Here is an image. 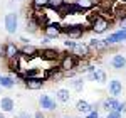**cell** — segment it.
I'll use <instances>...</instances> for the list:
<instances>
[{"label":"cell","mask_w":126,"mask_h":118,"mask_svg":"<svg viewBox=\"0 0 126 118\" xmlns=\"http://www.w3.org/2000/svg\"><path fill=\"white\" fill-rule=\"evenodd\" d=\"M111 25V20L103 14H93L89 15V29L94 34H104Z\"/></svg>","instance_id":"1"},{"label":"cell","mask_w":126,"mask_h":118,"mask_svg":"<svg viewBox=\"0 0 126 118\" xmlns=\"http://www.w3.org/2000/svg\"><path fill=\"white\" fill-rule=\"evenodd\" d=\"M62 34H66L67 39L78 40V39H81V37L86 34V29H84L81 24H64V30H62Z\"/></svg>","instance_id":"2"},{"label":"cell","mask_w":126,"mask_h":118,"mask_svg":"<svg viewBox=\"0 0 126 118\" xmlns=\"http://www.w3.org/2000/svg\"><path fill=\"white\" fill-rule=\"evenodd\" d=\"M79 59L72 54V52H64L61 58H59V68L62 71H69V69H78Z\"/></svg>","instance_id":"3"},{"label":"cell","mask_w":126,"mask_h":118,"mask_svg":"<svg viewBox=\"0 0 126 118\" xmlns=\"http://www.w3.org/2000/svg\"><path fill=\"white\" fill-rule=\"evenodd\" d=\"M62 30H64V24L49 22L46 27H42V34H44V37H49V39H57L62 36Z\"/></svg>","instance_id":"4"},{"label":"cell","mask_w":126,"mask_h":118,"mask_svg":"<svg viewBox=\"0 0 126 118\" xmlns=\"http://www.w3.org/2000/svg\"><path fill=\"white\" fill-rule=\"evenodd\" d=\"M3 25H5V30L9 34H15L17 27H19V15L15 12H9L3 19Z\"/></svg>","instance_id":"5"},{"label":"cell","mask_w":126,"mask_h":118,"mask_svg":"<svg viewBox=\"0 0 126 118\" xmlns=\"http://www.w3.org/2000/svg\"><path fill=\"white\" fill-rule=\"evenodd\" d=\"M71 52H72L78 59H89L91 54H93L91 47H89L87 44H82V42H76V46L71 49Z\"/></svg>","instance_id":"6"},{"label":"cell","mask_w":126,"mask_h":118,"mask_svg":"<svg viewBox=\"0 0 126 118\" xmlns=\"http://www.w3.org/2000/svg\"><path fill=\"white\" fill-rule=\"evenodd\" d=\"M57 14L61 15V17H69V15H79V14H84V12L78 7V3H76V2H71V3L66 2V3H64V7L59 10Z\"/></svg>","instance_id":"7"},{"label":"cell","mask_w":126,"mask_h":118,"mask_svg":"<svg viewBox=\"0 0 126 118\" xmlns=\"http://www.w3.org/2000/svg\"><path fill=\"white\" fill-rule=\"evenodd\" d=\"M61 56H62V54H61L56 47H44V49L39 51V58H42L44 61H49V62L57 61Z\"/></svg>","instance_id":"8"},{"label":"cell","mask_w":126,"mask_h":118,"mask_svg":"<svg viewBox=\"0 0 126 118\" xmlns=\"http://www.w3.org/2000/svg\"><path fill=\"white\" fill-rule=\"evenodd\" d=\"M29 17H32V19L39 24L40 29H42V27H46L49 22H50V20H49V17H47V14L44 12V9H32V12H30Z\"/></svg>","instance_id":"9"},{"label":"cell","mask_w":126,"mask_h":118,"mask_svg":"<svg viewBox=\"0 0 126 118\" xmlns=\"http://www.w3.org/2000/svg\"><path fill=\"white\" fill-rule=\"evenodd\" d=\"M104 40H106L109 46H114V44H119V42H125L126 40V29H118L116 32L109 34Z\"/></svg>","instance_id":"10"},{"label":"cell","mask_w":126,"mask_h":118,"mask_svg":"<svg viewBox=\"0 0 126 118\" xmlns=\"http://www.w3.org/2000/svg\"><path fill=\"white\" fill-rule=\"evenodd\" d=\"M44 78H25L22 79V83H24V86L29 89V91H37L44 86Z\"/></svg>","instance_id":"11"},{"label":"cell","mask_w":126,"mask_h":118,"mask_svg":"<svg viewBox=\"0 0 126 118\" xmlns=\"http://www.w3.org/2000/svg\"><path fill=\"white\" fill-rule=\"evenodd\" d=\"M44 78L46 81H59V79L64 78V71L56 66V68H49L47 71H44Z\"/></svg>","instance_id":"12"},{"label":"cell","mask_w":126,"mask_h":118,"mask_svg":"<svg viewBox=\"0 0 126 118\" xmlns=\"http://www.w3.org/2000/svg\"><path fill=\"white\" fill-rule=\"evenodd\" d=\"M87 46L91 47V51H96V52H104L111 47L104 39H91L87 42Z\"/></svg>","instance_id":"13"},{"label":"cell","mask_w":126,"mask_h":118,"mask_svg":"<svg viewBox=\"0 0 126 118\" xmlns=\"http://www.w3.org/2000/svg\"><path fill=\"white\" fill-rule=\"evenodd\" d=\"M39 105L42 110H47V111H54V110L57 108V103H56V99H52L49 95H42L39 99Z\"/></svg>","instance_id":"14"},{"label":"cell","mask_w":126,"mask_h":118,"mask_svg":"<svg viewBox=\"0 0 126 118\" xmlns=\"http://www.w3.org/2000/svg\"><path fill=\"white\" fill-rule=\"evenodd\" d=\"M20 54L25 59H34L35 56H39V49L35 46H32V44H24L20 47Z\"/></svg>","instance_id":"15"},{"label":"cell","mask_w":126,"mask_h":118,"mask_svg":"<svg viewBox=\"0 0 126 118\" xmlns=\"http://www.w3.org/2000/svg\"><path fill=\"white\" fill-rule=\"evenodd\" d=\"M19 54H20V49L17 47V44H15V42H12V40L5 42V59H7V61L17 58Z\"/></svg>","instance_id":"16"},{"label":"cell","mask_w":126,"mask_h":118,"mask_svg":"<svg viewBox=\"0 0 126 118\" xmlns=\"http://www.w3.org/2000/svg\"><path fill=\"white\" fill-rule=\"evenodd\" d=\"M108 91H109L111 96L118 98V96L123 93V83H121L119 79H111V81H109V86H108Z\"/></svg>","instance_id":"17"},{"label":"cell","mask_w":126,"mask_h":118,"mask_svg":"<svg viewBox=\"0 0 126 118\" xmlns=\"http://www.w3.org/2000/svg\"><path fill=\"white\" fill-rule=\"evenodd\" d=\"M109 62H111V68L116 69V71H121V69L126 68V58L123 54H114Z\"/></svg>","instance_id":"18"},{"label":"cell","mask_w":126,"mask_h":118,"mask_svg":"<svg viewBox=\"0 0 126 118\" xmlns=\"http://www.w3.org/2000/svg\"><path fill=\"white\" fill-rule=\"evenodd\" d=\"M76 110H78L79 113H82V115H87V113H91L93 110H96V105H91L86 99H79L78 103H76Z\"/></svg>","instance_id":"19"},{"label":"cell","mask_w":126,"mask_h":118,"mask_svg":"<svg viewBox=\"0 0 126 118\" xmlns=\"http://www.w3.org/2000/svg\"><path fill=\"white\" fill-rule=\"evenodd\" d=\"M15 108V101L10 98V96H3V98L0 99V110L2 111H5V113H12Z\"/></svg>","instance_id":"20"},{"label":"cell","mask_w":126,"mask_h":118,"mask_svg":"<svg viewBox=\"0 0 126 118\" xmlns=\"http://www.w3.org/2000/svg\"><path fill=\"white\" fill-rule=\"evenodd\" d=\"M89 79H91V81H97V83H104L108 79V74H106L104 69L96 68L93 73H89Z\"/></svg>","instance_id":"21"},{"label":"cell","mask_w":126,"mask_h":118,"mask_svg":"<svg viewBox=\"0 0 126 118\" xmlns=\"http://www.w3.org/2000/svg\"><path fill=\"white\" fill-rule=\"evenodd\" d=\"M119 99L114 98V96H111V98H106L103 101V108L106 110V111H113V110H118L119 108Z\"/></svg>","instance_id":"22"},{"label":"cell","mask_w":126,"mask_h":118,"mask_svg":"<svg viewBox=\"0 0 126 118\" xmlns=\"http://www.w3.org/2000/svg\"><path fill=\"white\" fill-rule=\"evenodd\" d=\"M76 3H78V7L82 12H89V10H93L96 7V2L94 0H74Z\"/></svg>","instance_id":"23"},{"label":"cell","mask_w":126,"mask_h":118,"mask_svg":"<svg viewBox=\"0 0 126 118\" xmlns=\"http://www.w3.org/2000/svg\"><path fill=\"white\" fill-rule=\"evenodd\" d=\"M15 83H17V81L12 78L10 74H7V76H0V86H2L3 89H12L14 86H15Z\"/></svg>","instance_id":"24"},{"label":"cell","mask_w":126,"mask_h":118,"mask_svg":"<svg viewBox=\"0 0 126 118\" xmlns=\"http://www.w3.org/2000/svg\"><path fill=\"white\" fill-rule=\"evenodd\" d=\"M56 99L61 101V103H67L69 99H71V95H69V89L66 88H61L56 91Z\"/></svg>","instance_id":"25"},{"label":"cell","mask_w":126,"mask_h":118,"mask_svg":"<svg viewBox=\"0 0 126 118\" xmlns=\"http://www.w3.org/2000/svg\"><path fill=\"white\" fill-rule=\"evenodd\" d=\"M64 3H66V0H49V9L54 12H59L64 7Z\"/></svg>","instance_id":"26"},{"label":"cell","mask_w":126,"mask_h":118,"mask_svg":"<svg viewBox=\"0 0 126 118\" xmlns=\"http://www.w3.org/2000/svg\"><path fill=\"white\" fill-rule=\"evenodd\" d=\"M39 24H37V22H35V20L32 19V17H29V19H27V27H25V29H27V32H30V34H35V32H37V30H39Z\"/></svg>","instance_id":"27"},{"label":"cell","mask_w":126,"mask_h":118,"mask_svg":"<svg viewBox=\"0 0 126 118\" xmlns=\"http://www.w3.org/2000/svg\"><path fill=\"white\" fill-rule=\"evenodd\" d=\"M32 9H49V0H32Z\"/></svg>","instance_id":"28"},{"label":"cell","mask_w":126,"mask_h":118,"mask_svg":"<svg viewBox=\"0 0 126 118\" xmlns=\"http://www.w3.org/2000/svg\"><path fill=\"white\" fill-rule=\"evenodd\" d=\"M71 86L76 91H81V89L84 88V81H82V78H76L74 81H71Z\"/></svg>","instance_id":"29"},{"label":"cell","mask_w":126,"mask_h":118,"mask_svg":"<svg viewBox=\"0 0 126 118\" xmlns=\"http://www.w3.org/2000/svg\"><path fill=\"white\" fill-rule=\"evenodd\" d=\"M106 118H123V113H119L118 110H113V111H108Z\"/></svg>","instance_id":"30"},{"label":"cell","mask_w":126,"mask_h":118,"mask_svg":"<svg viewBox=\"0 0 126 118\" xmlns=\"http://www.w3.org/2000/svg\"><path fill=\"white\" fill-rule=\"evenodd\" d=\"M79 71L78 69H69V71H64V78H74V76H78Z\"/></svg>","instance_id":"31"},{"label":"cell","mask_w":126,"mask_h":118,"mask_svg":"<svg viewBox=\"0 0 126 118\" xmlns=\"http://www.w3.org/2000/svg\"><path fill=\"white\" fill-rule=\"evenodd\" d=\"M74 46H76V40H72V39L64 40V47H66V49H72Z\"/></svg>","instance_id":"32"},{"label":"cell","mask_w":126,"mask_h":118,"mask_svg":"<svg viewBox=\"0 0 126 118\" xmlns=\"http://www.w3.org/2000/svg\"><path fill=\"white\" fill-rule=\"evenodd\" d=\"M84 118H99V113H97V110H93L91 113L84 115Z\"/></svg>","instance_id":"33"},{"label":"cell","mask_w":126,"mask_h":118,"mask_svg":"<svg viewBox=\"0 0 126 118\" xmlns=\"http://www.w3.org/2000/svg\"><path fill=\"white\" fill-rule=\"evenodd\" d=\"M34 118H46V113H44L42 110H37V111L34 113Z\"/></svg>","instance_id":"34"},{"label":"cell","mask_w":126,"mask_h":118,"mask_svg":"<svg viewBox=\"0 0 126 118\" xmlns=\"http://www.w3.org/2000/svg\"><path fill=\"white\" fill-rule=\"evenodd\" d=\"M118 111H119V113H126V101L119 103V108H118Z\"/></svg>","instance_id":"35"},{"label":"cell","mask_w":126,"mask_h":118,"mask_svg":"<svg viewBox=\"0 0 126 118\" xmlns=\"http://www.w3.org/2000/svg\"><path fill=\"white\" fill-rule=\"evenodd\" d=\"M5 59V44H2V42H0V59Z\"/></svg>","instance_id":"36"},{"label":"cell","mask_w":126,"mask_h":118,"mask_svg":"<svg viewBox=\"0 0 126 118\" xmlns=\"http://www.w3.org/2000/svg\"><path fill=\"white\" fill-rule=\"evenodd\" d=\"M17 118H30V115L27 113V111H20L19 115H17Z\"/></svg>","instance_id":"37"},{"label":"cell","mask_w":126,"mask_h":118,"mask_svg":"<svg viewBox=\"0 0 126 118\" xmlns=\"http://www.w3.org/2000/svg\"><path fill=\"white\" fill-rule=\"evenodd\" d=\"M119 29H126V17H123L119 20Z\"/></svg>","instance_id":"38"},{"label":"cell","mask_w":126,"mask_h":118,"mask_svg":"<svg viewBox=\"0 0 126 118\" xmlns=\"http://www.w3.org/2000/svg\"><path fill=\"white\" fill-rule=\"evenodd\" d=\"M20 42H22V44H30V42H29V39H27V37H20Z\"/></svg>","instance_id":"39"},{"label":"cell","mask_w":126,"mask_h":118,"mask_svg":"<svg viewBox=\"0 0 126 118\" xmlns=\"http://www.w3.org/2000/svg\"><path fill=\"white\" fill-rule=\"evenodd\" d=\"M0 118H5V117H3V113H2V111H0Z\"/></svg>","instance_id":"40"},{"label":"cell","mask_w":126,"mask_h":118,"mask_svg":"<svg viewBox=\"0 0 126 118\" xmlns=\"http://www.w3.org/2000/svg\"><path fill=\"white\" fill-rule=\"evenodd\" d=\"M0 93H2V86H0Z\"/></svg>","instance_id":"41"},{"label":"cell","mask_w":126,"mask_h":118,"mask_svg":"<svg viewBox=\"0 0 126 118\" xmlns=\"http://www.w3.org/2000/svg\"><path fill=\"white\" fill-rule=\"evenodd\" d=\"M0 76H2V74H0Z\"/></svg>","instance_id":"42"},{"label":"cell","mask_w":126,"mask_h":118,"mask_svg":"<svg viewBox=\"0 0 126 118\" xmlns=\"http://www.w3.org/2000/svg\"><path fill=\"white\" fill-rule=\"evenodd\" d=\"M17 2H19V0H17Z\"/></svg>","instance_id":"43"},{"label":"cell","mask_w":126,"mask_h":118,"mask_svg":"<svg viewBox=\"0 0 126 118\" xmlns=\"http://www.w3.org/2000/svg\"><path fill=\"white\" fill-rule=\"evenodd\" d=\"M125 2H126V0H125Z\"/></svg>","instance_id":"44"}]
</instances>
